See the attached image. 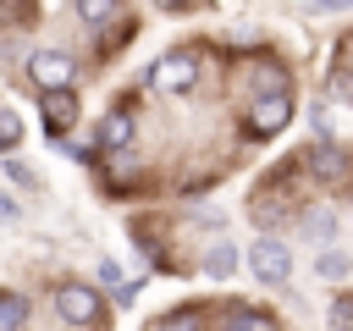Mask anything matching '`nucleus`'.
<instances>
[{
  "label": "nucleus",
  "mask_w": 353,
  "mask_h": 331,
  "mask_svg": "<svg viewBox=\"0 0 353 331\" xmlns=\"http://www.w3.org/2000/svg\"><path fill=\"white\" fill-rule=\"evenodd\" d=\"M132 138V116L127 110H110L105 121H99V138H94V149H121Z\"/></svg>",
  "instance_id": "7"
},
{
  "label": "nucleus",
  "mask_w": 353,
  "mask_h": 331,
  "mask_svg": "<svg viewBox=\"0 0 353 331\" xmlns=\"http://www.w3.org/2000/svg\"><path fill=\"white\" fill-rule=\"evenodd\" d=\"M55 314H61L66 325H94L99 298H94L88 287H61V292H55Z\"/></svg>",
  "instance_id": "5"
},
{
  "label": "nucleus",
  "mask_w": 353,
  "mask_h": 331,
  "mask_svg": "<svg viewBox=\"0 0 353 331\" xmlns=\"http://www.w3.org/2000/svg\"><path fill=\"white\" fill-rule=\"evenodd\" d=\"M160 331H204V314L199 309H182V314H165Z\"/></svg>",
  "instance_id": "13"
},
{
  "label": "nucleus",
  "mask_w": 353,
  "mask_h": 331,
  "mask_svg": "<svg viewBox=\"0 0 353 331\" xmlns=\"http://www.w3.org/2000/svg\"><path fill=\"white\" fill-rule=\"evenodd\" d=\"M28 72H33L39 94H55V88H72V83H77V61L61 55V50H39V55L28 61Z\"/></svg>",
  "instance_id": "2"
},
{
  "label": "nucleus",
  "mask_w": 353,
  "mask_h": 331,
  "mask_svg": "<svg viewBox=\"0 0 353 331\" xmlns=\"http://www.w3.org/2000/svg\"><path fill=\"white\" fill-rule=\"evenodd\" d=\"M314 270H320V276H325V281H342V276H347V270H353V265H347V259H342V254H336V248H325V254H320V259H314Z\"/></svg>",
  "instance_id": "12"
},
{
  "label": "nucleus",
  "mask_w": 353,
  "mask_h": 331,
  "mask_svg": "<svg viewBox=\"0 0 353 331\" xmlns=\"http://www.w3.org/2000/svg\"><path fill=\"white\" fill-rule=\"evenodd\" d=\"M314 166H320V177H342V171H336V166H342V154H336V149H325V143L314 149Z\"/></svg>",
  "instance_id": "16"
},
{
  "label": "nucleus",
  "mask_w": 353,
  "mask_h": 331,
  "mask_svg": "<svg viewBox=\"0 0 353 331\" xmlns=\"http://www.w3.org/2000/svg\"><path fill=\"white\" fill-rule=\"evenodd\" d=\"M325 320H331V331H353V298H336Z\"/></svg>",
  "instance_id": "15"
},
{
  "label": "nucleus",
  "mask_w": 353,
  "mask_h": 331,
  "mask_svg": "<svg viewBox=\"0 0 353 331\" xmlns=\"http://www.w3.org/2000/svg\"><path fill=\"white\" fill-rule=\"evenodd\" d=\"M99 281H110V287H127V281H121V265H116V259H99Z\"/></svg>",
  "instance_id": "18"
},
{
  "label": "nucleus",
  "mask_w": 353,
  "mask_h": 331,
  "mask_svg": "<svg viewBox=\"0 0 353 331\" xmlns=\"http://www.w3.org/2000/svg\"><path fill=\"white\" fill-rule=\"evenodd\" d=\"M221 331H276V320L259 314V309H232V314L221 320Z\"/></svg>",
  "instance_id": "8"
},
{
  "label": "nucleus",
  "mask_w": 353,
  "mask_h": 331,
  "mask_svg": "<svg viewBox=\"0 0 353 331\" xmlns=\"http://www.w3.org/2000/svg\"><path fill=\"white\" fill-rule=\"evenodd\" d=\"M6 177H11V182H17V188H33V171H28V166H22V160H6Z\"/></svg>",
  "instance_id": "17"
},
{
  "label": "nucleus",
  "mask_w": 353,
  "mask_h": 331,
  "mask_svg": "<svg viewBox=\"0 0 353 331\" xmlns=\"http://www.w3.org/2000/svg\"><path fill=\"white\" fill-rule=\"evenodd\" d=\"M204 270H210V276H221V281H226V276H232V270H237V248H232V243H226V237H221V243H215V248H210V254H204Z\"/></svg>",
  "instance_id": "9"
},
{
  "label": "nucleus",
  "mask_w": 353,
  "mask_h": 331,
  "mask_svg": "<svg viewBox=\"0 0 353 331\" xmlns=\"http://www.w3.org/2000/svg\"><path fill=\"white\" fill-rule=\"evenodd\" d=\"M22 143V121H17V110H0V149H17Z\"/></svg>",
  "instance_id": "14"
},
{
  "label": "nucleus",
  "mask_w": 353,
  "mask_h": 331,
  "mask_svg": "<svg viewBox=\"0 0 353 331\" xmlns=\"http://www.w3.org/2000/svg\"><path fill=\"white\" fill-rule=\"evenodd\" d=\"M193 77H199L193 50H165V55L149 66V83H154L160 94H193Z\"/></svg>",
  "instance_id": "1"
},
{
  "label": "nucleus",
  "mask_w": 353,
  "mask_h": 331,
  "mask_svg": "<svg viewBox=\"0 0 353 331\" xmlns=\"http://www.w3.org/2000/svg\"><path fill=\"white\" fill-rule=\"evenodd\" d=\"M77 17H83V22H105V17H110V6H77Z\"/></svg>",
  "instance_id": "19"
},
{
  "label": "nucleus",
  "mask_w": 353,
  "mask_h": 331,
  "mask_svg": "<svg viewBox=\"0 0 353 331\" xmlns=\"http://www.w3.org/2000/svg\"><path fill=\"white\" fill-rule=\"evenodd\" d=\"M22 320H28V303L17 292H0V331H17Z\"/></svg>",
  "instance_id": "11"
},
{
  "label": "nucleus",
  "mask_w": 353,
  "mask_h": 331,
  "mask_svg": "<svg viewBox=\"0 0 353 331\" xmlns=\"http://www.w3.org/2000/svg\"><path fill=\"white\" fill-rule=\"evenodd\" d=\"M39 110H44V121H50V132H66V127L77 121V94H72V88L39 94Z\"/></svg>",
  "instance_id": "6"
},
{
  "label": "nucleus",
  "mask_w": 353,
  "mask_h": 331,
  "mask_svg": "<svg viewBox=\"0 0 353 331\" xmlns=\"http://www.w3.org/2000/svg\"><path fill=\"white\" fill-rule=\"evenodd\" d=\"M287 121H292V99H287V94H270V99H259V105L248 110V132H254V138H276Z\"/></svg>",
  "instance_id": "4"
},
{
  "label": "nucleus",
  "mask_w": 353,
  "mask_h": 331,
  "mask_svg": "<svg viewBox=\"0 0 353 331\" xmlns=\"http://www.w3.org/2000/svg\"><path fill=\"white\" fill-rule=\"evenodd\" d=\"M11 221H17V199H11V193H0V226H11Z\"/></svg>",
  "instance_id": "20"
},
{
  "label": "nucleus",
  "mask_w": 353,
  "mask_h": 331,
  "mask_svg": "<svg viewBox=\"0 0 353 331\" xmlns=\"http://www.w3.org/2000/svg\"><path fill=\"white\" fill-rule=\"evenodd\" d=\"M248 265H254V276H259L265 287H281V281L292 276V254H287L276 237H259V243L248 248Z\"/></svg>",
  "instance_id": "3"
},
{
  "label": "nucleus",
  "mask_w": 353,
  "mask_h": 331,
  "mask_svg": "<svg viewBox=\"0 0 353 331\" xmlns=\"http://www.w3.org/2000/svg\"><path fill=\"white\" fill-rule=\"evenodd\" d=\"M303 237H314V243H331V237H336V221H331L325 210H309V215H303Z\"/></svg>",
  "instance_id": "10"
}]
</instances>
